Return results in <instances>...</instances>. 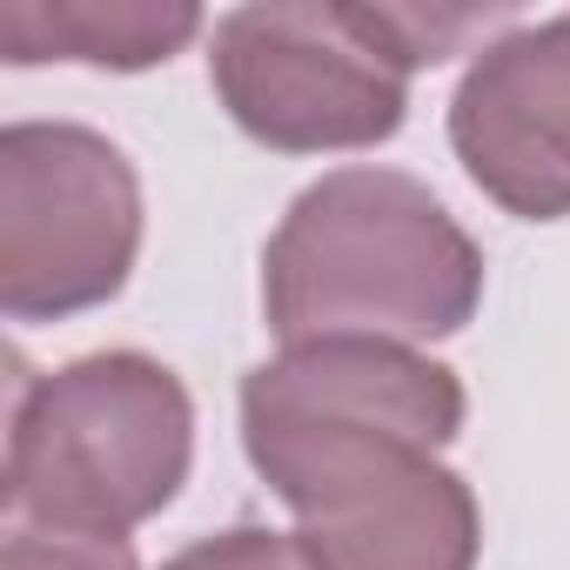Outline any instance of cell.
I'll return each mask as SVG.
<instances>
[{
	"instance_id": "277c9868",
	"label": "cell",
	"mask_w": 570,
	"mask_h": 570,
	"mask_svg": "<svg viewBox=\"0 0 570 570\" xmlns=\"http://www.w3.org/2000/svg\"><path fill=\"white\" fill-rule=\"evenodd\" d=\"M141 175L81 121L0 128V316L68 323L128 289L141 255Z\"/></svg>"
},
{
	"instance_id": "ba28073f",
	"label": "cell",
	"mask_w": 570,
	"mask_h": 570,
	"mask_svg": "<svg viewBox=\"0 0 570 570\" xmlns=\"http://www.w3.org/2000/svg\"><path fill=\"white\" fill-rule=\"evenodd\" d=\"M195 35H202V8H188V0H8L0 8V55L14 68L88 61V68L141 75L175 61Z\"/></svg>"
},
{
	"instance_id": "52a82bcc",
	"label": "cell",
	"mask_w": 570,
	"mask_h": 570,
	"mask_svg": "<svg viewBox=\"0 0 570 570\" xmlns=\"http://www.w3.org/2000/svg\"><path fill=\"white\" fill-rule=\"evenodd\" d=\"M450 148L503 215H570V14L483 41L450 95Z\"/></svg>"
},
{
	"instance_id": "3957f363",
	"label": "cell",
	"mask_w": 570,
	"mask_h": 570,
	"mask_svg": "<svg viewBox=\"0 0 570 570\" xmlns=\"http://www.w3.org/2000/svg\"><path fill=\"white\" fill-rule=\"evenodd\" d=\"M188 463L195 396L141 350H101L14 383L8 510L41 530L121 537L181 497Z\"/></svg>"
},
{
	"instance_id": "8992f818",
	"label": "cell",
	"mask_w": 570,
	"mask_h": 570,
	"mask_svg": "<svg viewBox=\"0 0 570 570\" xmlns=\"http://www.w3.org/2000/svg\"><path fill=\"white\" fill-rule=\"evenodd\" d=\"M282 503L316 570H476L483 557L476 490L423 443L343 456Z\"/></svg>"
},
{
	"instance_id": "9c48e42d",
	"label": "cell",
	"mask_w": 570,
	"mask_h": 570,
	"mask_svg": "<svg viewBox=\"0 0 570 570\" xmlns=\"http://www.w3.org/2000/svg\"><path fill=\"white\" fill-rule=\"evenodd\" d=\"M0 570H141L128 537H95V530H41L14 523L0 543Z\"/></svg>"
},
{
	"instance_id": "30bf717a",
	"label": "cell",
	"mask_w": 570,
	"mask_h": 570,
	"mask_svg": "<svg viewBox=\"0 0 570 570\" xmlns=\"http://www.w3.org/2000/svg\"><path fill=\"white\" fill-rule=\"evenodd\" d=\"M161 570H316V563L303 557L296 537L262 530V523H235V530H215V537L175 550Z\"/></svg>"
},
{
	"instance_id": "6da1fadb",
	"label": "cell",
	"mask_w": 570,
	"mask_h": 570,
	"mask_svg": "<svg viewBox=\"0 0 570 570\" xmlns=\"http://www.w3.org/2000/svg\"><path fill=\"white\" fill-rule=\"evenodd\" d=\"M483 309V248L403 168L309 181L262 248V316L289 343H443Z\"/></svg>"
},
{
	"instance_id": "5b68a950",
	"label": "cell",
	"mask_w": 570,
	"mask_h": 570,
	"mask_svg": "<svg viewBox=\"0 0 570 570\" xmlns=\"http://www.w3.org/2000/svg\"><path fill=\"white\" fill-rule=\"evenodd\" d=\"M463 416L470 396L456 370L376 336L289 343L275 363H255L242 376V450L275 497L383 443L450 450L463 436Z\"/></svg>"
},
{
	"instance_id": "7a4b0ae2",
	"label": "cell",
	"mask_w": 570,
	"mask_h": 570,
	"mask_svg": "<svg viewBox=\"0 0 570 570\" xmlns=\"http://www.w3.org/2000/svg\"><path fill=\"white\" fill-rule=\"evenodd\" d=\"M490 28V14L268 0L215 21L208 88L228 121L275 155L376 148L410 115V75L450 61Z\"/></svg>"
}]
</instances>
